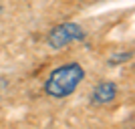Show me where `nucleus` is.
Instances as JSON below:
<instances>
[{"mask_svg": "<svg viewBox=\"0 0 135 129\" xmlns=\"http://www.w3.org/2000/svg\"><path fill=\"white\" fill-rule=\"evenodd\" d=\"M83 79H85V69L77 61H71L67 65L52 69L46 77L42 89L52 99H65L77 91V87L83 83Z\"/></svg>", "mask_w": 135, "mask_h": 129, "instance_id": "1", "label": "nucleus"}, {"mask_svg": "<svg viewBox=\"0 0 135 129\" xmlns=\"http://www.w3.org/2000/svg\"><path fill=\"white\" fill-rule=\"evenodd\" d=\"M83 39H85V30L81 28V24L62 22V24H56L51 32L46 34V45L51 46L52 51H59L62 46L77 42V40H83Z\"/></svg>", "mask_w": 135, "mask_h": 129, "instance_id": "2", "label": "nucleus"}, {"mask_svg": "<svg viewBox=\"0 0 135 129\" xmlns=\"http://www.w3.org/2000/svg\"><path fill=\"white\" fill-rule=\"evenodd\" d=\"M117 97V85L111 81H103L91 91V103L95 105H107Z\"/></svg>", "mask_w": 135, "mask_h": 129, "instance_id": "3", "label": "nucleus"}, {"mask_svg": "<svg viewBox=\"0 0 135 129\" xmlns=\"http://www.w3.org/2000/svg\"><path fill=\"white\" fill-rule=\"evenodd\" d=\"M129 59H131V52H123V55L111 56V59H109V65H121V63L129 61Z\"/></svg>", "mask_w": 135, "mask_h": 129, "instance_id": "4", "label": "nucleus"}]
</instances>
